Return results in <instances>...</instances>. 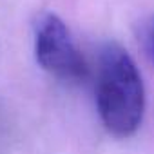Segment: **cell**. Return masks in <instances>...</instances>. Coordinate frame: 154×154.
I'll return each instance as SVG.
<instances>
[{
	"instance_id": "6da1fadb",
	"label": "cell",
	"mask_w": 154,
	"mask_h": 154,
	"mask_svg": "<svg viewBox=\"0 0 154 154\" xmlns=\"http://www.w3.org/2000/svg\"><path fill=\"white\" fill-rule=\"evenodd\" d=\"M96 107L116 138L132 136L145 114V87L132 56L116 42L102 47L96 72Z\"/></svg>"
},
{
	"instance_id": "7a4b0ae2",
	"label": "cell",
	"mask_w": 154,
	"mask_h": 154,
	"mask_svg": "<svg viewBox=\"0 0 154 154\" xmlns=\"http://www.w3.org/2000/svg\"><path fill=\"white\" fill-rule=\"evenodd\" d=\"M35 56L45 72L65 84H80L89 74L69 27L54 13L40 15L35 24Z\"/></svg>"
},
{
	"instance_id": "3957f363",
	"label": "cell",
	"mask_w": 154,
	"mask_h": 154,
	"mask_svg": "<svg viewBox=\"0 0 154 154\" xmlns=\"http://www.w3.org/2000/svg\"><path fill=\"white\" fill-rule=\"evenodd\" d=\"M150 49H152V56H154V26H152V31H150Z\"/></svg>"
}]
</instances>
